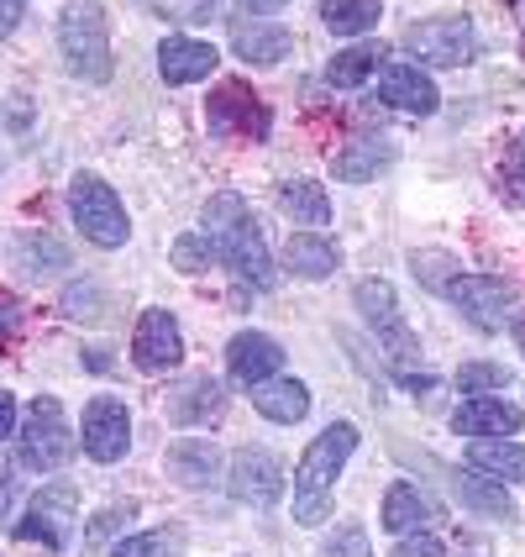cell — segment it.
I'll use <instances>...</instances> for the list:
<instances>
[{
  "mask_svg": "<svg viewBox=\"0 0 525 557\" xmlns=\"http://www.w3.org/2000/svg\"><path fill=\"white\" fill-rule=\"evenodd\" d=\"M242 11H252V16H263V11H284L289 0H237Z\"/></svg>",
  "mask_w": 525,
  "mask_h": 557,
  "instance_id": "40",
  "label": "cell"
},
{
  "mask_svg": "<svg viewBox=\"0 0 525 557\" xmlns=\"http://www.w3.org/2000/svg\"><path fill=\"white\" fill-rule=\"evenodd\" d=\"M132 510H137L132 499H126V505H111V510H100V516L90 521V531H85V553H105V542L116 536V527L132 521Z\"/></svg>",
  "mask_w": 525,
  "mask_h": 557,
  "instance_id": "34",
  "label": "cell"
},
{
  "mask_svg": "<svg viewBox=\"0 0 525 557\" xmlns=\"http://www.w3.org/2000/svg\"><path fill=\"white\" fill-rule=\"evenodd\" d=\"M252 410L263 416V421H274V426H295V421H305L310 416V389L300 379H263V384H252Z\"/></svg>",
  "mask_w": 525,
  "mask_h": 557,
  "instance_id": "19",
  "label": "cell"
},
{
  "mask_svg": "<svg viewBox=\"0 0 525 557\" xmlns=\"http://www.w3.org/2000/svg\"><path fill=\"white\" fill-rule=\"evenodd\" d=\"M289 48H295V32L274 27V22H242V27L232 32V53L242 63H252V69L289 59Z\"/></svg>",
  "mask_w": 525,
  "mask_h": 557,
  "instance_id": "21",
  "label": "cell"
},
{
  "mask_svg": "<svg viewBox=\"0 0 525 557\" xmlns=\"http://www.w3.org/2000/svg\"><path fill=\"white\" fill-rule=\"evenodd\" d=\"M205 232H211V243H216L221 263L242 278V284L274 289V258L263 248V232H258L252 211L242 206V195H211V200H205Z\"/></svg>",
  "mask_w": 525,
  "mask_h": 557,
  "instance_id": "1",
  "label": "cell"
},
{
  "mask_svg": "<svg viewBox=\"0 0 525 557\" xmlns=\"http://www.w3.org/2000/svg\"><path fill=\"white\" fill-rule=\"evenodd\" d=\"M205 122H211L216 137H268V106L242 79H221L216 90H211Z\"/></svg>",
  "mask_w": 525,
  "mask_h": 557,
  "instance_id": "9",
  "label": "cell"
},
{
  "mask_svg": "<svg viewBox=\"0 0 525 557\" xmlns=\"http://www.w3.org/2000/svg\"><path fill=\"white\" fill-rule=\"evenodd\" d=\"M410 269H415V274H421V284H426V289H436V295H447V284L463 274L447 252H415V258H410Z\"/></svg>",
  "mask_w": 525,
  "mask_h": 557,
  "instance_id": "33",
  "label": "cell"
},
{
  "mask_svg": "<svg viewBox=\"0 0 525 557\" xmlns=\"http://www.w3.org/2000/svg\"><path fill=\"white\" fill-rule=\"evenodd\" d=\"M59 48L79 79H95V85L111 79V32H105V11H100V5L79 0V5L63 11L59 16Z\"/></svg>",
  "mask_w": 525,
  "mask_h": 557,
  "instance_id": "3",
  "label": "cell"
},
{
  "mask_svg": "<svg viewBox=\"0 0 525 557\" xmlns=\"http://www.w3.org/2000/svg\"><path fill=\"white\" fill-rule=\"evenodd\" d=\"M389 557H447V547H441L436 536H404Z\"/></svg>",
  "mask_w": 525,
  "mask_h": 557,
  "instance_id": "37",
  "label": "cell"
},
{
  "mask_svg": "<svg viewBox=\"0 0 525 557\" xmlns=\"http://www.w3.org/2000/svg\"><path fill=\"white\" fill-rule=\"evenodd\" d=\"M284 263L300 278H332L341 263V248L332 237H315V232H295L289 248H284Z\"/></svg>",
  "mask_w": 525,
  "mask_h": 557,
  "instance_id": "23",
  "label": "cell"
},
{
  "mask_svg": "<svg viewBox=\"0 0 525 557\" xmlns=\"http://www.w3.org/2000/svg\"><path fill=\"white\" fill-rule=\"evenodd\" d=\"M352 447H358V426H347V421L326 426V432L305 447V458L295 468V521H300V527H321V521L332 516L337 473L347 468Z\"/></svg>",
  "mask_w": 525,
  "mask_h": 557,
  "instance_id": "2",
  "label": "cell"
},
{
  "mask_svg": "<svg viewBox=\"0 0 525 557\" xmlns=\"http://www.w3.org/2000/svg\"><path fill=\"white\" fill-rule=\"evenodd\" d=\"M132 363L142 373H168L185 363V337H179V321L168 310H142V321L132 332Z\"/></svg>",
  "mask_w": 525,
  "mask_h": 557,
  "instance_id": "12",
  "label": "cell"
},
{
  "mask_svg": "<svg viewBox=\"0 0 525 557\" xmlns=\"http://www.w3.org/2000/svg\"><path fill=\"white\" fill-rule=\"evenodd\" d=\"M458 384H463V389H499V384H510V369H504V363H463V369H458Z\"/></svg>",
  "mask_w": 525,
  "mask_h": 557,
  "instance_id": "35",
  "label": "cell"
},
{
  "mask_svg": "<svg viewBox=\"0 0 525 557\" xmlns=\"http://www.w3.org/2000/svg\"><path fill=\"white\" fill-rule=\"evenodd\" d=\"M467 463H473V473H484V479L525 484V447L521 442H504V436H473Z\"/></svg>",
  "mask_w": 525,
  "mask_h": 557,
  "instance_id": "22",
  "label": "cell"
},
{
  "mask_svg": "<svg viewBox=\"0 0 525 557\" xmlns=\"http://www.w3.org/2000/svg\"><path fill=\"white\" fill-rule=\"evenodd\" d=\"M421 527H432V505L421 499V490L415 484H389V495H384V531L410 536Z\"/></svg>",
  "mask_w": 525,
  "mask_h": 557,
  "instance_id": "24",
  "label": "cell"
},
{
  "mask_svg": "<svg viewBox=\"0 0 525 557\" xmlns=\"http://www.w3.org/2000/svg\"><path fill=\"white\" fill-rule=\"evenodd\" d=\"M168 258H174V269H179V274H205L221 252H216V243H211V237H195V232H189V237H179V243H174V252H168Z\"/></svg>",
  "mask_w": 525,
  "mask_h": 557,
  "instance_id": "31",
  "label": "cell"
},
{
  "mask_svg": "<svg viewBox=\"0 0 525 557\" xmlns=\"http://www.w3.org/2000/svg\"><path fill=\"white\" fill-rule=\"evenodd\" d=\"M5 484H11V458L0 453V490H5Z\"/></svg>",
  "mask_w": 525,
  "mask_h": 557,
  "instance_id": "41",
  "label": "cell"
},
{
  "mask_svg": "<svg viewBox=\"0 0 525 557\" xmlns=\"http://www.w3.org/2000/svg\"><path fill=\"white\" fill-rule=\"evenodd\" d=\"M373 69H384V48L378 42H358V48H347V53L326 63V85L332 90H358Z\"/></svg>",
  "mask_w": 525,
  "mask_h": 557,
  "instance_id": "25",
  "label": "cell"
},
{
  "mask_svg": "<svg viewBox=\"0 0 525 557\" xmlns=\"http://www.w3.org/2000/svg\"><path fill=\"white\" fill-rule=\"evenodd\" d=\"M163 468H168V479H174L179 490H211L221 473V453L211 442H174Z\"/></svg>",
  "mask_w": 525,
  "mask_h": 557,
  "instance_id": "20",
  "label": "cell"
},
{
  "mask_svg": "<svg viewBox=\"0 0 525 557\" xmlns=\"http://www.w3.org/2000/svg\"><path fill=\"white\" fill-rule=\"evenodd\" d=\"M232 495L242 505H258V510L284 495V473H278V458L268 447H242L232 458Z\"/></svg>",
  "mask_w": 525,
  "mask_h": 557,
  "instance_id": "14",
  "label": "cell"
},
{
  "mask_svg": "<svg viewBox=\"0 0 525 557\" xmlns=\"http://www.w3.org/2000/svg\"><path fill=\"white\" fill-rule=\"evenodd\" d=\"M384 163H389V143H378V137H358L352 148L332 153V169H337V180H347V185H363V180H373Z\"/></svg>",
  "mask_w": 525,
  "mask_h": 557,
  "instance_id": "26",
  "label": "cell"
},
{
  "mask_svg": "<svg viewBox=\"0 0 525 557\" xmlns=\"http://www.w3.org/2000/svg\"><path fill=\"white\" fill-rule=\"evenodd\" d=\"M185 553V531L179 527H153V531H137L111 547V557H179Z\"/></svg>",
  "mask_w": 525,
  "mask_h": 557,
  "instance_id": "30",
  "label": "cell"
},
{
  "mask_svg": "<svg viewBox=\"0 0 525 557\" xmlns=\"http://www.w3.org/2000/svg\"><path fill=\"white\" fill-rule=\"evenodd\" d=\"M153 16L163 22H179V27H195V22H211V11H216V0H142Z\"/></svg>",
  "mask_w": 525,
  "mask_h": 557,
  "instance_id": "32",
  "label": "cell"
},
{
  "mask_svg": "<svg viewBox=\"0 0 525 557\" xmlns=\"http://www.w3.org/2000/svg\"><path fill=\"white\" fill-rule=\"evenodd\" d=\"M352 300H358V310L373 321V332L384 337V347L400 358V369H415V363H421V342H415V332L404 326L400 306H395V289H389L384 278H363Z\"/></svg>",
  "mask_w": 525,
  "mask_h": 557,
  "instance_id": "8",
  "label": "cell"
},
{
  "mask_svg": "<svg viewBox=\"0 0 525 557\" xmlns=\"http://www.w3.org/2000/svg\"><path fill=\"white\" fill-rule=\"evenodd\" d=\"M11 432H16V400H11V395L0 389V442H5Z\"/></svg>",
  "mask_w": 525,
  "mask_h": 557,
  "instance_id": "39",
  "label": "cell"
},
{
  "mask_svg": "<svg viewBox=\"0 0 525 557\" xmlns=\"http://www.w3.org/2000/svg\"><path fill=\"white\" fill-rule=\"evenodd\" d=\"M378 100H384L389 111H404V116H432L436 106H441L432 74L415 69V63H384V74H378Z\"/></svg>",
  "mask_w": 525,
  "mask_h": 557,
  "instance_id": "13",
  "label": "cell"
},
{
  "mask_svg": "<svg viewBox=\"0 0 525 557\" xmlns=\"http://www.w3.org/2000/svg\"><path fill=\"white\" fill-rule=\"evenodd\" d=\"M404 48L426 69H463L473 63L478 42H473V22L467 16H436V22H415L404 32Z\"/></svg>",
  "mask_w": 525,
  "mask_h": 557,
  "instance_id": "6",
  "label": "cell"
},
{
  "mask_svg": "<svg viewBox=\"0 0 525 557\" xmlns=\"http://www.w3.org/2000/svg\"><path fill=\"white\" fill-rule=\"evenodd\" d=\"M74 516H79V490H74V484H48V490H37V499L27 505L16 536H22V542H42V547L59 553L63 542H68V531H74Z\"/></svg>",
  "mask_w": 525,
  "mask_h": 557,
  "instance_id": "10",
  "label": "cell"
},
{
  "mask_svg": "<svg viewBox=\"0 0 525 557\" xmlns=\"http://www.w3.org/2000/svg\"><path fill=\"white\" fill-rule=\"evenodd\" d=\"M521 180H525V143H521Z\"/></svg>",
  "mask_w": 525,
  "mask_h": 557,
  "instance_id": "43",
  "label": "cell"
},
{
  "mask_svg": "<svg viewBox=\"0 0 525 557\" xmlns=\"http://www.w3.org/2000/svg\"><path fill=\"white\" fill-rule=\"evenodd\" d=\"M16 337H22V306L0 300V347H16Z\"/></svg>",
  "mask_w": 525,
  "mask_h": 557,
  "instance_id": "36",
  "label": "cell"
},
{
  "mask_svg": "<svg viewBox=\"0 0 525 557\" xmlns=\"http://www.w3.org/2000/svg\"><path fill=\"white\" fill-rule=\"evenodd\" d=\"M278 211L289 221H305V226H326L332 221V200L315 180H295V185L278 189Z\"/></svg>",
  "mask_w": 525,
  "mask_h": 557,
  "instance_id": "27",
  "label": "cell"
},
{
  "mask_svg": "<svg viewBox=\"0 0 525 557\" xmlns=\"http://www.w3.org/2000/svg\"><path fill=\"white\" fill-rule=\"evenodd\" d=\"M68 211H74V226L90 237L95 248H122L126 237H132L122 195L105 185L100 174H74V185H68Z\"/></svg>",
  "mask_w": 525,
  "mask_h": 557,
  "instance_id": "4",
  "label": "cell"
},
{
  "mask_svg": "<svg viewBox=\"0 0 525 557\" xmlns=\"http://www.w3.org/2000/svg\"><path fill=\"white\" fill-rule=\"evenodd\" d=\"M515 342H521V352H525V310L515 315Z\"/></svg>",
  "mask_w": 525,
  "mask_h": 557,
  "instance_id": "42",
  "label": "cell"
},
{
  "mask_svg": "<svg viewBox=\"0 0 525 557\" xmlns=\"http://www.w3.org/2000/svg\"><path fill=\"white\" fill-rule=\"evenodd\" d=\"M132 447V410L116 395H95L85 405V453L95 463H122Z\"/></svg>",
  "mask_w": 525,
  "mask_h": 557,
  "instance_id": "11",
  "label": "cell"
},
{
  "mask_svg": "<svg viewBox=\"0 0 525 557\" xmlns=\"http://www.w3.org/2000/svg\"><path fill=\"white\" fill-rule=\"evenodd\" d=\"M216 63H221V53L211 42H195V37H163V42H158V74H163L168 85L211 79Z\"/></svg>",
  "mask_w": 525,
  "mask_h": 557,
  "instance_id": "17",
  "label": "cell"
},
{
  "mask_svg": "<svg viewBox=\"0 0 525 557\" xmlns=\"http://www.w3.org/2000/svg\"><path fill=\"white\" fill-rule=\"evenodd\" d=\"M384 16L378 0H321V22L337 32V37H358V32H373Z\"/></svg>",
  "mask_w": 525,
  "mask_h": 557,
  "instance_id": "28",
  "label": "cell"
},
{
  "mask_svg": "<svg viewBox=\"0 0 525 557\" xmlns=\"http://www.w3.org/2000/svg\"><path fill=\"white\" fill-rule=\"evenodd\" d=\"M74 458V432L63 421V405L53 395H37L27 405V421H22V463L37 473H53Z\"/></svg>",
  "mask_w": 525,
  "mask_h": 557,
  "instance_id": "5",
  "label": "cell"
},
{
  "mask_svg": "<svg viewBox=\"0 0 525 557\" xmlns=\"http://www.w3.org/2000/svg\"><path fill=\"white\" fill-rule=\"evenodd\" d=\"M278 363H284V347L274 337H263V332H237V337L226 342V373H232V384H263V379H274Z\"/></svg>",
  "mask_w": 525,
  "mask_h": 557,
  "instance_id": "15",
  "label": "cell"
},
{
  "mask_svg": "<svg viewBox=\"0 0 525 557\" xmlns=\"http://www.w3.org/2000/svg\"><path fill=\"white\" fill-rule=\"evenodd\" d=\"M22 11H27V0H0V37L22 22Z\"/></svg>",
  "mask_w": 525,
  "mask_h": 557,
  "instance_id": "38",
  "label": "cell"
},
{
  "mask_svg": "<svg viewBox=\"0 0 525 557\" xmlns=\"http://www.w3.org/2000/svg\"><path fill=\"white\" fill-rule=\"evenodd\" d=\"M447 300L463 310L478 332H499L504 315L515 310V284H510V278H495V274H458L447 284Z\"/></svg>",
  "mask_w": 525,
  "mask_h": 557,
  "instance_id": "7",
  "label": "cell"
},
{
  "mask_svg": "<svg viewBox=\"0 0 525 557\" xmlns=\"http://www.w3.org/2000/svg\"><path fill=\"white\" fill-rule=\"evenodd\" d=\"M452 490H458V499H463V505H473V510H484V516H495V521H515V505H510V495H504V490H495L484 473H458V479H452Z\"/></svg>",
  "mask_w": 525,
  "mask_h": 557,
  "instance_id": "29",
  "label": "cell"
},
{
  "mask_svg": "<svg viewBox=\"0 0 525 557\" xmlns=\"http://www.w3.org/2000/svg\"><path fill=\"white\" fill-rule=\"evenodd\" d=\"M163 410H168L174 426H211V421L226 416V389H221L216 379H189V384H179L168 395Z\"/></svg>",
  "mask_w": 525,
  "mask_h": 557,
  "instance_id": "18",
  "label": "cell"
},
{
  "mask_svg": "<svg viewBox=\"0 0 525 557\" xmlns=\"http://www.w3.org/2000/svg\"><path fill=\"white\" fill-rule=\"evenodd\" d=\"M525 426V410L499 395H473L467 405L452 410V432L458 436H515Z\"/></svg>",
  "mask_w": 525,
  "mask_h": 557,
  "instance_id": "16",
  "label": "cell"
}]
</instances>
